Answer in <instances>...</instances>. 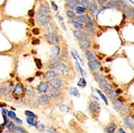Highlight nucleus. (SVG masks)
<instances>
[{"label": "nucleus", "instance_id": "f257e3e1", "mask_svg": "<svg viewBox=\"0 0 134 133\" xmlns=\"http://www.w3.org/2000/svg\"><path fill=\"white\" fill-rule=\"evenodd\" d=\"M13 95L16 100H19V99L23 97V95H24V89H23V87L20 83H18V84L15 85L14 90H13Z\"/></svg>", "mask_w": 134, "mask_h": 133}, {"label": "nucleus", "instance_id": "f03ea898", "mask_svg": "<svg viewBox=\"0 0 134 133\" xmlns=\"http://www.w3.org/2000/svg\"><path fill=\"white\" fill-rule=\"evenodd\" d=\"M50 84L54 89H59V88L62 87L64 86V83H63L62 80L58 79H51L50 81Z\"/></svg>", "mask_w": 134, "mask_h": 133}, {"label": "nucleus", "instance_id": "7ed1b4c3", "mask_svg": "<svg viewBox=\"0 0 134 133\" xmlns=\"http://www.w3.org/2000/svg\"><path fill=\"white\" fill-rule=\"evenodd\" d=\"M46 37H47L48 41L51 43L55 44L59 42V39H58L56 34H55V33H49L46 35Z\"/></svg>", "mask_w": 134, "mask_h": 133}, {"label": "nucleus", "instance_id": "20e7f679", "mask_svg": "<svg viewBox=\"0 0 134 133\" xmlns=\"http://www.w3.org/2000/svg\"><path fill=\"white\" fill-rule=\"evenodd\" d=\"M38 92L39 93H42V92H47L49 90V86L48 83H44V82H41L39 84L38 87H37Z\"/></svg>", "mask_w": 134, "mask_h": 133}, {"label": "nucleus", "instance_id": "39448f33", "mask_svg": "<svg viewBox=\"0 0 134 133\" xmlns=\"http://www.w3.org/2000/svg\"><path fill=\"white\" fill-rule=\"evenodd\" d=\"M51 20V17L48 16V15H43V16L39 17L38 19V23L39 26H43L48 23Z\"/></svg>", "mask_w": 134, "mask_h": 133}, {"label": "nucleus", "instance_id": "423d86ee", "mask_svg": "<svg viewBox=\"0 0 134 133\" xmlns=\"http://www.w3.org/2000/svg\"><path fill=\"white\" fill-rule=\"evenodd\" d=\"M89 110H90V112H99L100 110L99 103H97L96 102H92L89 106Z\"/></svg>", "mask_w": 134, "mask_h": 133}, {"label": "nucleus", "instance_id": "0eeeda50", "mask_svg": "<svg viewBox=\"0 0 134 133\" xmlns=\"http://www.w3.org/2000/svg\"><path fill=\"white\" fill-rule=\"evenodd\" d=\"M91 47V43L88 39H83L80 41V47L83 50H85V49H88Z\"/></svg>", "mask_w": 134, "mask_h": 133}, {"label": "nucleus", "instance_id": "6e6552de", "mask_svg": "<svg viewBox=\"0 0 134 133\" xmlns=\"http://www.w3.org/2000/svg\"><path fill=\"white\" fill-rule=\"evenodd\" d=\"M49 12H50V10H49L48 7H44V6L43 7H41L40 9H39V12H38L37 16L39 18V17H41V16H43V15H48L49 14Z\"/></svg>", "mask_w": 134, "mask_h": 133}, {"label": "nucleus", "instance_id": "1a4fd4ad", "mask_svg": "<svg viewBox=\"0 0 134 133\" xmlns=\"http://www.w3.org/2000/svg\"><path fill=\"white\" fill-rule=\"evenodd\" d=\"M100 63L96 60V59H94V60H91L88 62V67L89 68H90L91 70H96L98 69L100 67Z\"/></svg>", "mask_w": 134, "mask_h": 133}, {"label": "nucleus", "instance_id": "9d476101", "mask_svg": "<svg viewBox=\"0 0 134 133\" xmlns=\"http://www.w3.org/2000/svg\"><path fill=\"white\" fill-rule=\"evenodd\" d=\"M59 65H60V59L57 58V59H54L50 63V64L48 65V67L50 69H55L56 67H59Z\"/></svg>", "mask_w": 134, "mask_h": 133}, {"label": "nucleus", "instance_id": "9b49d317", "mask_svg": "<svg viewBox=\"0 0 134 133\" xmlns=\"http://www.w3.org/2000/svg\"><path fill=\"white\" fill-rule=\"evenodd\" d=\"M74 35H75V37L78 40H80V41H81V40H83V39H87L86 38V35L85 34H84V33H82V32H80V31H77V30H75V31H74Z\"/></svg>", "mask_w": 134, "mask_h": 133}, {"label": "nucleus", "instance_id": "f8f14e48", "mask_svg": "<svg viewBox=\"0 0 134 133\" xmlns=\"http://www.w3.org/2000/svg\"><path fill=\"white\" fill-rule=\"evenodd\" d=\"M79 3H80V2H79L78 0H69V1L67 2L66 6L70 9H74L77 7V5Z\"/></svg>", "mask_w": 134, "mask_h": 133}, {"label": "nucleus", "instance_id": "ddd939ff", "mask_svg": "<svg viewBox=\"0 0 134 133\" xmlns=\"http://www.w3.org/2000/svg\"><path fill=\"white\" fill-rule=\"evenodd\" d=\"M44 75H45L46 79H51V78H55L57 75H59V73L56 71H48Z\"/></svg>", "mask_w": 134, "mask_h": 133}, {"label": "nucleus", "instance_id": "4468645a", "mask_svg": "<svg viewBox=\"0 0 134 133\" xmlns=\"http://www.w3.org/2000/svg\"><path fill=\"white\" fill-rule=\"evenodd\" d=\"M113 105H114V108L117 109V110L118 111H120L122 110V108H123V103L120 100H115L113 101Z\"/></svg>", "mask_w": 134, "mask_h": 133}, {"label": "nucleus", "instance_id": "2eb2a0df", "mask_svg": "<svg viewBox=\"0 0 134 133\" xmlns=\"http://www.w3.org/2000/svg\"><path fill=\"white\" fill-rule=\"evenodd\" d=\"M39 102L41 104H47L49 102V97L47 95H42L39 96Z\"/></svg>", "mask_w": 134, "mask_h": 133}, {"label": "nucleus", "instance_id": "dca6fc26", "mask_svg": "<svg viewBox=\"0 0 134 133\" xmlns=\"http://www.w3.org/2000/svg\"><path fill=\"white\" fill-rule=\"evenodd\" d=\"M59 71L61 72L63 75H67V73H68V67H67L66 64L61 63V64L59 65Z\"/></svg>", "mask_w": 134, "mask_h": 133}, {"label": "nucleus", "instance_id": "f3484780", "mask_svg": "<svg viewBox=\"0 0 134 133\" xmlns=\"http://www.w3.org/2000/svg\"><path fill=\"white\" fill-rule=\"evenodd\" d=\"M116 129H117V126H116V124L112 123L111 124H109V126H108L106 128H105V131L106 132L108 133H114Z\"/></svg>", "mask_w": 134, "mask_h": 133}, {"label": "nucleus", "instance_id": "a211bd4d", "mask_svg": "<svg viewBox=\"0 0 134 133\" xmlns=\"http://www.w3.org/2000/svg\"><path fill=\"white\" fill-rule=\"evenodd\" d=\"M125 124L127 127H130V128H133V127H134V123H133V119H131V117H129V116H128L127 118H125Z\"/></svg>", "mask_w": 134, "mask_h": 133}, {"label": "nucleus", "instance_id": "6ab92c4d", "mask_svg": "<svg viewBox=\"0 0 134 133\" xmlns=\"http://www.w3.org/2000/svg\"><path fill=\"white\" fill-rule=\"evenodd\" d=\"M101 86L103 87L104 89H105L106 91H108V92H110V91H112V87L111 86V84L110 83H108L106 80H104L103 82H102L101 83Z\"/></svg>", "mask_w": 134, "mask_h": 133}, {"label": "nucleus", "instance_id": "aec40b11", "mask_svg": "<svg viewBox=\"0 0 134 133\" xmlns=\"http://www.w3.org/2000/svg\"><path fill=\"white\" fill-rule=\"evenodd\" d=\"M69 93H70L72 95L75 96V97H76V98H79V97L80 96V92H79L78 89H77V88H75V87H72V88H70Z\"/></svg>", "mask_w": 134, "mask_h": 133}, {"label": "nucleus", "instance_id": "412c9836", "mask_svg": "<svg viewBox=\"0 0 134 133\" xmlns=\"http://www.w3.org/2000/svg\"><path fill=\"white\" fill-rule=\"evenodd\" d=\"M59 52H60L59 47L58 46H56V47H54L51 49V55L52 57H56V56H57L59 54Z\"/></svg>", "mask_w": 134, "mask_h": 133}, {"label": "nucleus", "instance_id": "4be33fe9", "mask_svg": "<svg viewBox=\"0 0 134 133\" xmlns=\"http://www.w3.org/2000/svg\"><path fill=\"white\" fill-rule=\"evenodd\" d=\"M88 9H89V11H90L91 14L93 15V14H95L96 11L97 10V6L94 3V2H91L90 5H89Z\"/></svg>", "mask_w": 134, "mask_h": 133}, {"label": "nucleus", "instance_id": "5701e85b", "mask_svg": "<svg viewBox=\"0 0 134 133\" xmlns=\"http://www.w3.org/2000/svg\"><path fill=\"white\" fill-rule=\"evenodd\" d=\"M85 55L87 57V59H88V61L94 60V59H95V55H94V54L92 51H86Z\"/></svg>", "mask_w": 134, "mask_h": 133}, {"label": "nucleus", "instance_id": "b1692460", "mask_svg": "<svg viewBox=\"0 0 134 133\" xmlns=\"http://www.w3.org/2000/svg\"><path fill=\"white\" fill-rule=\"evenodd\" d=\"M27 122L29 125H31V126H34V127H37L38 126V124L37 122L34 120L33 118H30V117H27Z\"/></svg>", "mask_w": 134, "mask_h": 133}, {"label": "nucleus", "instance_id": "393cba45", "mask_svg": "<svg viewBox=\"0 0 134 133\" xmlns=\"http://www.w3.org/2000/svg\"><path fill=\"white\" fill-rule=\"evenodd\" d=\"M60 95V92L58 90H53L49 93V96L51 98H56Z\"/></svg>", "mask_w": 134, "mask_h": 133}, {"label": "nucleus", "instance_id": "a878e982", "mask_svg": "<svg viewBox=\"0 0 134 133\" xmlns=\"http://www.w3.org/2000/svg\"><path fill=\"white\" fill-rule=\"evenodd\" d=\"M72 23L76 29H84V24L82 23L78 22V21H72Z\"/></svg>", "mask_w": 134, "mask_h": 133}, {"label": "nucleus", "instance_id": "bb28decb", "mask_svg": "<svg viewBox=\"0 0 134 133\" xmlns=\"http://www.w3.org/2000/svg\"><path fill=\"white\" fill-rule=\"evenodd\" d=\"M96 91L97 92V93H98L99 95H100V98L104 100V102L106 103V105H108V104H109V103H108V100H107V98L105 97V95H104V94H103V92H102L101 91H100L99 89H96Z\"/></svg>", "mask_w": 134, "mask_h": 133}, {"label": "nucleus", "instance_id": "cd10ccee", "mask_svg": "<svg viewBox=\"0 0 134 133\" xmlns=\"http://www.w3.org/2000/svg\"><path fill=\"white\" fill-rule=\"evenodd\" d=\"M75 11H76V13H77V14H79V15H82L85 11V7H80V6L76 7H75Z\"/></svg>", "mask_w": 134, "mask_h": 133}, {"label": "nucleus", "instance_id": "c85d7f7f", "mask_svg": "<svg viewBox=\"0 0 134 133\" xmlns=\"http://www.w3.org/2000/svg\"><path fill=\"white\" fill-rule=\"evenodd\" d=\"M125 15L128 18H130L133 16V11H132V8H128V7H126L125 9Z\"/></svg>", "mask_w": 134, "mask_h": 133}, {"label": "nucleus", "instance_id": "c756f323", "mask_svg": "<svg viewBox=\"0 0 134 133\" xmlns=\"http://www.w3.org/2000/svg\"><path fill=\"white\" fill-rule=\"evenodd\" d=\"M96 80L97 82H98L99 83H101L102 82L104 81V80H105V79H104V77L102 75H100V74H98V75H96Z\"/></svg>", "mask_w": 134, "mask_h": 133}, {"label": "nucleus", "instance_id": "7c9ffc66", "mask_svg": "<svg viewBox=\"0 0 134 133\" xmlns=\"http://www.w3.org/2000/svg\"><path fill=\"white\" fill-rule=\"evenodd\" d=\"M86 84H87V83H86V81H85V79H84V78L82 77V78H80V81L78 82V83H77V85L78 86H80V87H85L86 86Z\"/></svg>", "mask_w": 134, "mask_h": 133}, {"label": "nucleus", "instance_id": "2f4dec72", "mask_svg": "<svg viewBox=\"0 0 134 133\" xmlns=\"http://www.w3.org/2000/svg\"><path fill=\"white\" fill-rule=\"evenodd\" d=\"M76 19L78 22H80V23H85L86 20H87V17L86 16H84V15H79V16L76 18Z\"/></svg>", "mask_w": 134, "mask_h": 133}, {"label": "nucleus", "instance_id": "473e14b6", "mask_svg": "<svg viewBox=\"0 0 134 133\" xmlns=\"http://www.w3.org/2000/svg\"><path fill=\"white\" fill-rule=\"evenodd\" d=\"M87 20H86V23L89 26V27H93V21L91 19V18L88 16V15H87Z\"/></svg>", "mask_w": 134, "mask_h": 133}, {"label": "nucleus", "instance_id": "72a5a7b5", "mask_svg": "<svg viewBox=\"0 0 134 133\" xmlns=\"http://www.w3.org/2000/svg\"><path fill=\"white\" fill-rule=\"evenodd\" d=\"M75 67H76L78 71L80 72L81 75H84V70L82 69V67H80V63H79L78 62H75Z\"/></svg>", "mask_w": 134, "mask_h": 133}, {"label": "nucleus", "instance_id": "f704fd0d", "mask_svg": "<svg viewBox=\"0 0 134 133\" xmlns=\"http://www.w3.org/2000/svg\"><path fill=\"white\" fill-rule=\"evenodd\" d=\"M14 132L15 133H25V131L23 128H21V127H16L14 128Z\"/></svg>", "mask_w": 134, "mask_h": 133}, {"label": "nucleus", "instance_id": "c9c22d12", "mask_svg": "<svg viewBox=\"0 0 134 133\" xmlns=\"http://www.w3.org/2000/svg\"><path fill=\"white\" fill-rule=\"evenodd\" d=\"M57 18H58V19H59V22L60 23V24H61V26H62L63 29L66 30V27H65V25H64V19H63V17L60 16V15H59V16H58Z\"/></svg>", "mask_w": 134, "mask_h": 133}, {"label": "nucleus", "instance_id": "e433bc0d", "mask_svg": "<svg viewBox=\"0 0 134 133\" xmlns=\"http://www.w3.org/2000/svg\"><path fill=\"white\" fill-rule=\"evenodd\" d=\"M67 16L71 18V19H75V15L74 14V12L72 11V10H67Z\"/></svg>", "mask_w": 134, "mask_h": 133}, {"label": "nucleus", "instance_id": "4c0bfd02", "mask_svg": "<svg viewBox=\"0 0 134 133\" xmlns=\"http://www.w3.org/2000/svg\"><path fill=\"white\" fill-rule=\"evenodd\" d=\"M6 127H7V129H9V130H14L15 128V124L12 123V122H8L7 124H6Z\"/></svg>", "mask_w": 134, "mask_h": 133}, {"label": "nucleus", "instance_id": "58836bf2", "mask_svg": "<svg viewBox=\"0 0 134 133\" xmlns=\"http://www.w3.org/2000/svg\"><path fill=\"white\" fill-rule=\"evenodd\" d=\"M25 115L27 117H30V118H33L34 119L35 117V115L34 114L33 112H31V111H25Z\"/></svg>", "mask_w": 134, "mask_h": 133}, {"label": "nucleus", "instance_id": "ea45409f", "mask_svg": "<svg viewBox=\"0 0 134 133\" xmlns=\"http://www.w3.org/2000/svg\"><path fill=\"white\" fill-rule=\"evenodd\" d=\"M35 62L36 65H37V67H38L39 69L42 68L43 65H42V62H41L40 59H35Z\"/></svg>", "mask_w": 134, "mask_h": 133}, {"label": "nucleus", "instance_id": "a19ab883", "mask_svg": "<svg viewBox=\"0 0 134 133\" xmlns=\"http://www.w3.org/2000/svg\"><path fill=\"white\" fill-rule=\"evenodd\" d=\"M7 115H8V116L10 117V119H16L17 117H16V115H15V113L14 112V111H8L7 112Z\"/></svg>", "mask_w": 134, "mask_h": 133}, {"label": "nucleus", "instance_id": "79ce46f5", "mask_svg": "<svg viewBox=\"0 0 134 133\" xmlns=\"http://www.w3.org/2000/svg\"><path fill=\"white\" fill-rule=\"evenodd\" d=\"M109 4L112 5V6L113 7V8H114V7H117L119 3H118L117 0H109Z\"/></svg>", "mask_w": 134, "mask_h": 133}, {"label": "nucleus", "instance_id": "37998d69", "mask_svg": "<svg viewBox=\"0 0 134 133\" xmlns=\"http://www.w3.org/2000/svg\"><path fill=\"white\" fill-rule=\"evenodd\" d=\"M80 3H81V5H82V7H89V5H90V3L88 2V0H82Z\"/></svg>", "mask_w": 134, "mask_h": 133}, {"label": "nucleus", "instance_id": "c03bdc74", "mask_svg": "<svg viewBox=\"0 0 134 133\" xmlns=\"http://www.w3.org/2000/svg\"><path fill=\"white\" fill-rule=\"evenodd\" d=\"M26 91H27V93L29 95H34V91H33L32 87H27V88H26Z\"/></svg>", "mask_w": 134, "mask_h": 133}, {"label": "nucleus", "instance_id": "a18cd8bd", "mask_svg": "<svg viewBox=\"0 0 134 133\" xmlns=\"http://www.w3.org/2000/svg\"><path fill=\"white\" fill-rule=\"evenodd\" d=\"M109 96L111 97L112 99V98H116L117 97V92H115V91H110V92H109Z\"/></svg>", "mask_w": 134, "mask_h": 133}, {"label": "nucleus", "instance_id": "49530a36", "mask_svg": "<svg viewBox=\"0 0 134 133\" xmlns=\"http://www.w3.org/2000/svg\"><path fill=\"white\" fill-rule=\"evenodd\" d=\"M59 109H60V111H65V112H67L68 111V108H67L66 106H64V105H61L59 107Z\"/></svg>", "mask_w": 134, "mask_h": 133}, {"label": "nucleus", "instance_id": "de8ad7c7", "mask_svg": "<svg viewBox=\"0 0 134 133\" xmlns=\"http://www.w3.org/2000/svg\"><path fill=\"white\" fill-rule=\"evenodd\" d=\"M118 3L123 7H125V6H126V2L124 1V0H119V1H118Z\"/></svg>", "mask_w": 134, "mask_h": 133}, {"label": "nucleus", "instance_id": "09e8293b", "mask_svg": "<svg viewBox=\"0 0 134 133\" xmlns=\"http://www.w3.org/2000/svg\"><path fill=\"white\" fill-rule=\"evenodd\" d=\"M86 32L89 34V35H92L93 34V30H92V27H89L88 29H86Z\"/></svg>", "mask_w": 134, "mask_h": 133}, {"label": "nucleus", "instance_id": "8fccbe9b", "mask_svg": "<svg viewBox=\"0 0 134 133\" xmlns=\"http://www.w3.org/2000/svg\"><path fill=\"white\" fill-rule=\"evenodd\" d=\"M32 33L34 34V35H39V30L38 29V28H34V29L32 30Z\"/></svg>", "mask_w": 134, "mask_h": 133}, {"label": "nucleus", "instance_id": "3c124183", "mask_svg": "<svg viewBox=\"0 0 134 133\" xmlns=\"http://www.w3.org/2000/svg\"><path fill=\"white\" fill-rule=\"evenodd\" d=\"M37 128L39 130H42V131H43V130H44V126L42 124H39L37 126Z\"/></svg>", "mask_w": 134, "mask_h": 133}, {"label": "nucleus", "instance_id": "603ef678", "mask_svg": "<svg viewBox=\"0 0 134 133\" xmlns=\"http://www.w3.org/2000/svg\"><path fill=\"white\" fill-rule=\"evenodd\" d=\"M46 131L48 133H56V132L55 131V129H52V128H47Z\"/></svg>", "mask_w": 134, "mask_h": 133}, {"label": "nucleus", "instance_id": "864d4df0", "mask_svg": "<svg viewBox=\"0 0 134 133\" xmlns=\"http://www.w3.org/2000/svg\"><path fill=\"white\" fill-rule=\"evenodd\" d=\"M28 15L30 17H33L34 16V10H30L28 11Z\"/></svg>", "mask_w": 134, "mask_h": 133}, {"label": "nucleus", "instance_id": "5fc2aeb1", "mask_svg": "<svg viewBox=\"0 0 134 133\" xmlns=\"http://www.w3.org/2000/svg\"><path fill=\"white\" fill-rule=\"evenodd\" d=\"M32 44L35 45V44H39V40L38 39H34V40L32 41Z\"/></svg>", "mask_w": 134, "mask_h": 133}, {"label": "nucleus", "instance_id": "6e6d98bb", "mask_svg": "<svg viewBox=\"0 0 134 133\" xmlns=\"http://www.w3.org/2000/svg\"><path fill=\"white\" fill-rule=\"evenodd\" d=\"M51 5H52V7H53V9L55 10H58V7H57V5L54 2H51Z\"/></svg>", "mask_w": 134, "mask_h": 133}, {"label": "nucleus", "instance_id": "4d7b16f0", "mask_svg": "<svg viewBox=\"0 0 134 133\" xmlns=\"http://www.w3.org/2000/svg\"><path fill=\"white\" fill-rule=\"evenodd\" d=\"M107 1V0H98V3L100 5H103L105 3V2Z\"/></svg>", "mask_w": 134, "mask_h": 133}, {"label": "nucleus", "instance_id": "13d9d810", "mask_svg": "<svg viewBox=\"0 0 134 133\" xmlns=\"http://www.w3.org/2000/svg\"><path fill=\"white\" fill-rule=\"evenodd\" d=\"M15 122H16L17 124H23V122H22V120L21 119H18V118H16V119H15Z\"/></svg>", "mask_w": 134, "mask_h": 133}, {"label": "nucleus", "instance_id": "bf43d9fd", "mask_svg": "<svg viewBox=\"0 0 134 133\" xmlns=\"http://www.w3.org/2000/svg\"><path fill=\"white\" fill-rule=\"evenodd\" d=\"M118 133H126L124 130H123L122 128H120L119 129V131H118Z\"/></svg>", "mask_w": 134, "mask_h": 133}, {"label": "nucleus", "instance_id": "052dcab7", "mask_svg": "<svg viewBox=\"0 0 134 133\" xmlns=\"http://www.w3.org/2000/svg\"><path fill=\"white\" fill-rule=\"evenodd\" d=\"M29 22H30V23H31V25H34V19H29Z\"/></svg>", "mask_w": 134, "mask_h": 133}, {"label": "nucleus", "instance_id": "680f3d73", "mask_svg": "<svg viewBox=\"0 0 134 133\" xmlns=\"http://www.w3.org/2000/svg\"><path fill=\"white\" fill-rule=\"evenodd\" d=\"M121 92H122V91L120 90V89H118V90L117 91V94H119V93H121Z\"/></svg>", "mask_w": 134, "mask_h": 133}, {"label": "nucleus", "instance_id": "e2e57ef3", "mask_svg": "<svg viewBox=\"0 0 134 133\" xmlns=\"http://www.w3.org/2000/svg\"><path fill=\"white\" fill-rule=\"evenodd\" d=\"M132 11H133V16H134V8H132Z\"/></svg>", "mask_w": 134, "mask_h": 133}]
</instances>
